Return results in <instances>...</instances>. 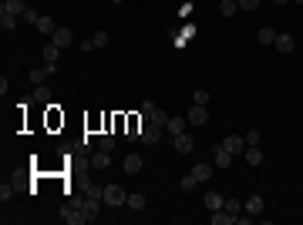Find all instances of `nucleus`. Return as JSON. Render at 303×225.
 Masks as SVG:
<instances>
[{"instance_id": "nucleus-26", "label": "nucleus", "mask_w": 303, "mask_h": 225, "mask_svg": "<svg viewBox=\"0 0 303 225\" xmlns=\"http://www.w3.org/2000/svg\"><path fill=\"white\" fill-rule=\"evenodd\" d=\"M219 10H223V17H232V14L239 10V3H236V0H219Z\"/></svg>"}, {"instance_id": "nucleus-31", "label": "nucleus", "mask_w": 303, "mask_h": 225, "mask_svg": "<svg viewBox=\"0 0 303 225\" xmlns=\"http://www.w3.org/2000/svg\"><path fill=\"white\" fill-rule=\"evenodd\" d=\"M179 188H182V192H192V188H195V175H182V182H179Z\"/></svg>"}, {"instance_id": "nucleus-8", "label": "nucleus", "mask_w": 303, "mask_h": 225, "mask_svg": "<svg viewBox=\"0 0 303 225\" xmlns=\"http://www.w3.org/2000/svg\"><path fill=\"white\" fill-rule=\"evenodd\" d=\"M186 118H189V125H206V121H209V111H206V104H192Z\"/></svg>"}, {"instance_id": "nucleus-39", "label": "nucleus", "mask_w": 303, "mask_h": 225, "mask_svg": "<svg viewBox=\"0 0 303 225\" xmlns=\"http://www.w3.org/2000/svg\"><path fill=\"white\" fill-rule=\"evenodd\" d=\"M152 111H155V101H142V114H145V118H149Z\"/></svg>"}, {"instance_id": "nucleus-11", "label": "nucleus", "mask_w": 303, "mask_h": 225, "mask_svg": "<svg viewBox=\"0 0 303 225\" xmlns=\"http://www.w3.org/2000/svg\"><path fill=\"white\" fill-rule=\"evenodd\" d=\"M202 205H206L209 212H219V208L226 205V198H223L219 192H206V198H202Z\"/></svg>"}, {"instance_id": "nucleus-14", "label": "nucleus", "mask_w": 303, "mask_h": 225, "mask_svg": "<svg viewBox=\"0 0 303 225\" xmlns=\"http://www.w3.org/2000/svg\"><path fill=\"white\" fill-rule=\"evenodd\" d=\"M293 47H297V40L290 37V34H276V51L280 54H293Z\"/></svg>"}, {"instance_id": "nucleus-22", "label": "nucleus", "mask_w": 303, "mask_h": 225, "mask_svg": "<svg viewBox=\"0 0 303 225\" xmlns=\"http://www.w3.org/2000/svg\"><path fill=\"white\" fill-rule=\"evenodd\" d=\"M169 118H172V114H165L162 108H155V111L149 114V121H152V125H158V128H165V125H169Z\"/></svg>"}, {"instance_id": "nucleus-30", "label": "nucleus", "mask_w": 303, "mask_h": 225, "mask_svg": "<svg viewBox=\"0 0 303 225\" xmlns=\"http://www.w3.org/2000/svg\"><path fill=\"white\" fill-rule=\"evenodd\" d=\"M98 148H101V151H112L114 148V134H101V138H98Z\"/></svg>"}, {"instance_id": "nucleus-20", "label": "nucleus", "mask_w": 303, "mask_h": 225, "mask_svg": "<svg viewBox=\"0 0 303 225\" xmlns=\"http://www.w3.org/2000/svg\"><path fill=\"white\" fill-rule=\"evenodd\" d=\"M125 171H128V175H138V171H142V155H128V158H125Z\"/></svg>"}, {"instance_id": "nucleus-40", "label": "nucleus", "mask_w": 303, "mask_h": 225, "mask_svg": "<svg viewBox=\"0 0 303 225\" xmlns=\"http://www.w3.org/2000/svg\"><path fill=\"white\" fill-rule=\"evenodd\" d=\"M276 3H293V0H276Z\"/></svg>"}, {"instance_id": "nucleus-29", "label": "nucleus", "mask_w": 303, "mask_h": 225, "mask_svg": "<svg viewBox=\"0 0 303 225\" xmlns=\"http://www.w3.org/2000/svg\"><path fill=\"white\" fill-rule=\"evenodd\" d=\"M229 212V215H239V212H243V202H239V198H226V205H223Z\"/></svg>"}, {"instance_id": "nucleus-32", "label": "nucleus", "mask_w": 303, "mask_h": 225, "mask_svg": "<svg viewBox=\"0 0 303 225\" xmlns=\"http://www.w3.org/2000/svg\"><path fill=\"white\" fill-rule=\"evenodd\" d=\"M192 101H195V104H209V91H206V88H199V91L192 94Z\"/></svg>"}, {"instance_id": "nucleus-35", "label": "nucleus", "mask_w": 303, "mask_h": 225, "mask_svg": "<svg viewBox=\"0 0 303 225\" xmlns=\"http://www.w3.org/2000/svg\"><path fill=\"white\" fill-rule=\"evenodd\" d=\"M239 3V10H256L260 7V0H236Z\"/></svg>"}, {"instance_id": "nucleus-7", "label": "nucleus", "mask_w": 303, "mask_h": 225, "mask_svg": "<svg viewBox=\"0 0 303 225\" xmlns=\"http://www.w3.org/2000/svg\"><path fill=\"white\" fill-rule=\"evenodd\" d=\"M263 205H266L263 195H249L246 202H243V212H246L249 219H253V215H260V212H263Z\"/></svg>"}, {"instance_id": "nucleus-15", "label": "nucleus", "mask_w": 303, "mask_h": 225, "mask_svg": "<svg viewBox=\"0 0 303 225\" xmlns=\"http://www.w3.org/2000/svg\"><path fill=\"white\" fill-rule=\"evenodd\" d=\"M186 125H189V118H169L165 131H169V134H182V131H186Z\"/></svg>"}, {"instance_id": "nucleus-9", "label": "nucleus", "mask_w": 303, "mask_h": 225, "mask_svg": "<svg viewBox=\"0 0 303 225\" xmlns=\"http://www.w3.org/2000/svg\"><path fill=\"white\" fill-rule=\"evenodd\" d=\"M54 67L57 64H40V67H34V71H31V81H34V84H44L47 77L54 74Z\"/></svg>"}, {"instance_id": "nucleus-21", "label": "nucleus", "mask_w": 303, "mask_h": 225, "mask_svg": "<svg viewBox=\"0 0 303 225\" xmlns=\"http://www.w3.org/2000/svg\"><path fill=\"white\" fill-rule=\"evenodd\" d=\"M108 155H112V151H101V148H98L95 158H91V165H95V168H108V165H112V158H108Z\"/></svg>"}, {"instance_id": "nucleus-27", "label": "nucleus", "mask_w": 303, "mask_h": 225, "mask_svg": "<svg viewBox=\"0 0 303 225\" xmlns=\"http://www.w3.org/2000/svg\"><path fill=\"white\" fill-rule=\"evenodd\" d=\"M98 202H101V198H84V212H88V219H91V222L98 219Z\"/></svg>"}, {"instance_id": "nucleus-6", "label": "nucleus", "mask_w": 303, "mask_h": 225, "mask_svg": "<svg viewBox=\"0 0 303 225\" xmlns=\"http://www.w3.org/2000/svg\"><path fill=\"white\" fill-rule=\"evenodd\" d=\"M51 40H54L57 47H68V44H75V31L71 27H57L54 34H51Z\"/></svg>"}, {"instance_id": "nucleus-10", "label": "nucleus", "mask_w": 303, "mask_h": 225, "mask_svg": "<svg viewBox=\"0 0 303 225\" xmlns=\"http://www.w3.org/2000/svg\"><path fill=\"white\" fill-rule=\"evenodd\" d=\"M27 10V0H3V7H0V14H14V17H20Z\"/></svg>"}, {"instance_id": "nucleus-5", "label": "nucleus", "mask_w": 303, "mask_h": 225, "mask_svg": "<svg viewBox=\"0 0 303 225\" xmlns=\"http://www.w3.org/2000/svg\"><path fill=\"white\" fill-rule=\"evenodd\" d=\"M232 158H236V155H229L223 145H216V151H212V165H216V168H229Z\"/></svg>"}, {"instance_id": "nucleus-41", "label": "nucleus", "mask_w": 303, "mask_h": 225, "mask_svg": "<svg viewBox=\"0 0 303 225\" xmlns=\"http://www.w3.org/2000/svg\"><path fill=\"white\" fill-rule=\"evenodd\" d=\"M293 3H303V0H293Z\"/></svg>"}, {"instance_id": "nucleus-17", "label": "nucleus", "mask_w": 303, "mask_h": 225, "mask_svg": "<svg viewBox=\"0 0 303 225\" xmlns=\"http://www.w3.org/2000/svg\"><path fill=\"white\" fill-rule=\"evenodd\" d=\"M40 54H44V64H57V54H61V47H57L54 40H51V44H44V51H40Z\"/></svg>"}, {"instance_id": "nucleus-13", "label": "nucleus", "mask_w": 303, "mask_h": 225, "mask_svg": "<svg viewBox=\"0 0 303 225\" xmlns=\"http://www.w3.org/2000/svg\"><path fill=\"white\" fill-rule=\"evenodd\" d=\"M212 171H216V165H209V161H199V165L192 168V175H195V182H209V178H212Z\"/></svg>"}, {"instance_id": "nucleus-2", "label": "nucleus", "mask_w": 303, "mask_h": 225, "mask_svg": "<svg viewBox=\"0 0 303 225\" xmlns=\"http://www.w3.org/2000/svg\"><path fill=\"white\" fill-rule=\"evenodd\" d=\"M61 215H64V222H68V225H84V222H91V219H88V212H84L81 205H68Z\"/></svg>"}, {"instance_id": "nucleus-3", "label": "nucleus", "mask_w": 303, "mask_h": 225, "mask_svg": "<svg viewBox=\"0 0 303 225\" xmlns=\"http://www.w3.org/2000/svg\"><path fill=\"white\" fill-rule=\"evenodd\" d=\"M138 138H142V145H158V141H162V128H158V125H142V134H138Z\"/></svg>"}, {"instance_id": "nucleus-18", "label": "nucleus", "mask_w": 303, "mask_h": 225, "mask_svg": "<svg viewBox=\"0 0 303 225\" xmlns=\"http://www.w3.org/2000/svg\"><path fill=\"white\" fill-rule=\"evenodd\" d=\"M125 205L132 208V212H142V208H145V195H142V192H128V202H125Z\"/></svg>"}, {"instance_id": "nucleus-33", "label": "nucleus", "mask_w": 303, "mask_h": 225, "mask_svg": "<svg viewBox=\"0 0 303 225\" xmlns=\"http://www.w3.org/2000/svg\"><path fill=\"white\" fill-rule=\"evenodd\" d=\"M20 20H24V24H38V14H34V10H31V7H27V10H24V14H20Z\"/></svg>"}, {"instance_id": "nucleus-37", "label": "nucleus", "mask_w": 303, "mask_h": 225, "mask_svg": "<svg viewBox=\"0 0 303 225\" xmlns=\"http://www.w3.org/2000/svg\"><path fill=\"white\" fill-rule=\"evenodd\" d=\"M7 198H14V188H10V185L0 188V202H7Z\"/></svg>"}, {"instance_id": "nucleus-16", "label": "nucleus", "mask_w": 303, "mask_h": 225, "mask_svg": "<svg viewBox=\"0 0 303 225\" xmlns=\"http://www.w3.org/2000/svg\"><path fill=\"white\" fill-rule=\"evenodd\" d=\"M243 155H246L249 165H263V151H260V145H246V151H243Z\"/></svg>"}, {"instance_id": "nucleus-12", "label": "nucleus", "mask_w": 303, "mask_h": 225, "mask_svg": "<svg viewBox=\"0 0 303 225\" xmlns=\"http://www.w3.org/2000/svg\"><path fill=\"white\" fill-rule=\"evenodd\" d=\"M195 148V141H192V134H175V151H179V155H189V151Z\"/></svg>"}, {"instance_id": "nucleus-19", "label": "nucleus", "mask_w": 303, "mask_h": 225, "mask_svg": "<svg viewBox=\"0 0 303 225\" xmlns=\"http://www.w3.org/2000/svg\"><path fill=\"white\" fill-rule=\"evenodd\" d=\"M34 101H38V104H51V88H47V84H38V88H34Z\"/></svg>"}, {"instance_id": "nucleus-36", "label": "nucleus", "mask_w": 303, "mask_h": 225, "mask_svg": "<svg viewBox=\"0 0 303 225\" xmlns=\"http://www.w3.org/2000/svg\"><path fill=\"white\" fill-rule=\"evenodd\" d=\"M260 141H263V134H260V131H249L246 134V145H260Z\"/></svg>"}, {"instance_id": "nucleus-34", "label": "nucleus", "mask_w": 303, "mask_h": 225, "mask_svg": "<svg viewBox=\"0 0 303 225\" xmlns=\"http://www.w3.org/2000/svg\"><path fill=\"white\" fill-rule=\"evenodd\" d=\"M95 47H108V31H98L95 34Z\"/></svg>"}, {"instance_id": "nucleus-28", "label": "nucleus", "mask_w": 303, "mask_h": 225, "mask_svg": "<svg viewBox=\"0 0 303 225\" xmlns=\"http://www.w3.org/2000/svg\"><path fill=\"white\" fill-rule=\"evenodd\" d=\"M17 20L20 17H14V14H0V27H3V31H14V27H17Z\"/></svg>"}, {"instance_id": "nucleus-23", "label": "nucleus", "mask_w": 303, "mask_h": 225, "mask_svg": "<svg viewBox=\"0 0 303 225\" xmlns=\"http://www.w3.org/2000/svg\"><path fill=\"white\" fill-rule=\"evenodd\" d=\"M34 27H38L40 34H47V37H51V34H54V31H57V24H54V20H51V17H40L38 24H34Z\"/></svg>"}, {"instance_id": "nucleus-38", "label": "nucleus", "mask_w": 303, "mask_h": 225, "mask_svg": "<svg viewBox=\"0 0 303 225\" xmlns=\"http://www.w3.org/2000/svg\"><path fill=\"white\" fill-rule=\"evenodd\" d=\"M81 51H84V54H88V51H95V37H84V40H81Z\"/></svg>"}, {"instance_id": "nucleus-25", "label": "nucleus", "mask_w": 303, "mask_h": 225, "mask_svg": "<svg viewBox=\"0 0 303 225\" xmlns=\"http://www.w3.org/2000/svg\"><path fill=\"white\" fill-rule=\"evenodd\" d=\"M256 40H260V44H276V31H273V27H263V31L256 34Z\"/></svg>"}, {"instance_id": "nucleus-1", "label": "nucleus", "mask_w": 303, "mask_h": 225, "mask_svg": "<svg viewBox=\"0 0 303 225\" xmlns=\"http://www.w3.org/2000/svg\"><path fill=\"white\" fill-rule=\"evenodd\" d=\"M101 202H105V205H125V202H128V192H125V188L121 185H105V195H101Z\"/></svg>"}, {"instance_id": "nucleus-4", "label": "nucleus", "mask_w": 303, "mask_h": 225, "mask_svg": "<svg viewBox=\"0 0 303 225\" xmlns=\"http://www.w3.org/2000/svg\"><path fill=\"white\" fill-rule=\"evenodd\" d=\"M223 148H226L229 155H243V151H246V134H229L226 141H223Z\"/></svg>"}, {"instance_id": "nucleus-24", "label": "nucleus", "mask_w": 303, "mask_h": 225, "mask_svg": "<svg viewBox=\"0 0 303 225\" xmlns=\"http://www.w3.org/2000/svg\"><path fill=\"white\" fill-rule=\"evenodd\" d=\"M232 222H236V215H229L226 208H219V212L212 215V225H232Z\"/></svg>"}]
</instances>
